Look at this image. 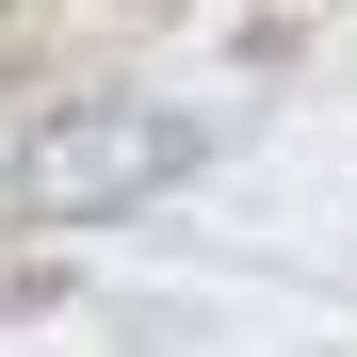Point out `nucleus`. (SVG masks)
I'll return each mask as SVG.
<instances>
[{
    "label": "nucleus",
    "mask_w": 357,
    "mask_h": 357,
    "mask_svg": "<svg viewBox=\"0 0 357 357\" xmlns=\"http://www.w3.org/2000/svg\"><path fill=\"white\" fill-rule=\"evenodd\" d=\"M195 114L178 98H130V82H98V98H33V130L0 146V178H17V211L33 227H114V211H146L195 178Z\"/></svg>",
    "instance_id": "1"
}]
</instances>
